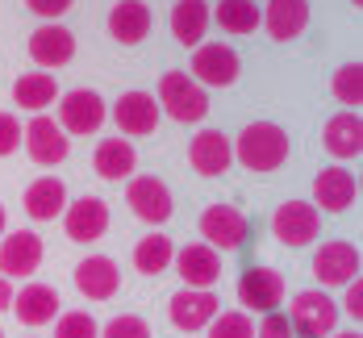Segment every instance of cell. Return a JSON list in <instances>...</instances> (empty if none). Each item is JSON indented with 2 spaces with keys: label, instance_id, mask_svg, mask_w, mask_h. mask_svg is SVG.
<instances>
[{
  "label": "cell",
  "instance_id": "6da1fadb",
  "mask_svg": "<svg viewBox=\"0 0 363 338\" xmlns=\"http://www.w3.org/2000/svg\"><path fill=\"white\" fill-rule=\"evenodd\" d=\"M230 147L247 171H276L289 159V134L276 121H251L238 138H230Z\"/></svg>",
  "mask_w": 363,
  "mask_h": 338
},
{
  "label": "cell",
  "instance_id": "7a4b0ae2",
  "mask_svg": "<svg viewBox=\"0 0 363 338\" xmlns=\"http://www.w3.org/2000/svg\"><path fill=\"white\" fill-rule=\"evenodd\" d=\"M159 113H167L180 125H196L209 117V92L192 79L188 72H163L159 75V92H155Z\"/></svg>",
  "mask_w": 363,
  "mask_h": 338
},
{
  "label": "cell",
  "instance_id": "3957f363",
  "mask_svg": "<svg viewBox=\"0 0 363 338\" xmlns=\"http://www.w3.org/2000/svg\"><path fill=\"white\" fill-rule=\"evenodd\" d=\"M284 317H289V326H292L296 338H330L338 330V305H334L322 288L296 293Z\"/></svg>",
  "mask_w": 363,
  "mask_h": 338
},
{
  "label": "cell",
  "instance_id": "277c9868",
  "mask_svg": "<svg viewBox=\"0 0 363 338\" xmlns=\"http://www.w3.org/2000/svg\"><path fill=\"white\" fill-rule=\"evenodd\" d=\"M105 117H109V109H105V101H101L96 88H72V92L59 96V130L67 138L96 134L105 125Z\"/></svg>",
  "mask_w": 363,
  "mask_h": 338
},
{
  "label": "cell",
  "instance_id": "5b68a950",
  "mask_svg": "<svg viewBox=\"0 0 363 338\" xmlns=\"http://www.w3.org/2000/svg\"><path fill=\"white\" fill-rule=\"evenodd\" d=\"M242 75V59L234 46L225 42H201L192 50V79L209 92V88H234Z\"/></svg>",
  "mask_w": 363,
  "mask_h": 338
},
{
  "label": "cell",
  "instance_id": "8992f818",
  "mask_svg": "<svg viewBox=\"0 0 363 338\" xmlns=\"http://www.w3.org/2000/svg\"><path fill=\"white\" fill-rule=\"evenodd\" d=\"M201 238H205V247H213L218 255H225V251H238L251 238V222L234 205H209L201 213Z\"/></svg>",
  "mask_w": 363,
  "mask_h": 338
},
{
  "label": "cell",
  "instance_id": "52a82bcc",
  "mask_svg": "<svg viewBox=\"0 0 363 338\" xmlns=\"http://www.w3.org/2000/svg\"><path fill=\"white\" fill-rule=\"evenodd\" d=\"M359 267H363L359 247L347 242V238L322 242L318 255H313V276H318V284H326V288H347L351 280H359Z\"/></svg>",
  "mask_w": 363,
  "mask_h": 338
},
{
  "label": "cell",
  "instance_id": "ba28073f",
  "mask_svg": "<svg viewBox=\"0 0 363 338\" xmlns=\"http://www.w3.org/2000/svg\"><path fill=\"white\" fill-rule=\"evenodd\" d=\"M289 297V284L276 267H247L238 276V300L242 309H255V313H276Z\"/></svg>",
  "mask_w": 363,
  "mask_h": 338
},
{
  "label": "cell",
  "instance_id": "9c48e42d",
  "mask_svg": "<svg viewBox=\"0 0 363 338\" xmlns=\"http://www.w3.org/2000/svg\"><path fill=\"white\" fill-rule=\"evenodd\" d=\"M218 313H221V300L213 288H180L176 297L167 300V317H172V326L184 330V334L205 330Z\"/></svg>",
  "mask_w": 363,
  "mask_h": 338
},
{
  "label": "cell",
  "instance_id": "30bf717a",
  "mask_svg": "<svg viewBox=\"0 0 363 338\" xmlns=\"http://www.w3.org/2000/svg\"><path fill=\"white\" fill-rule=\"evenodd\" d=\"M125 205L134 209V218L146 225H163L172 218V188L159 176H130L125 180Z\"/></svg>",
  "mask_w": 363,
  "mask_h": 338
},
{
  "label": "cell",
  "instance_id": "8fae6325",
  "mask_svg": "<svg viewBox=\"0 0 363 338\" xmlns=\"http://www.w3.org/2000/svg\"><path fill=\"white\" fill-rule=\"evenodd\" d=\"M318 230H322V213L309 201H284L272 213V234L284 247H309L318 238Z\"/></svg>",
  "mask_w": 363,
  "mask_h": 338
},
{
  "label": "cell",
  "instance_id": "7c38bea8",
  "mask_svg": "<svg viewBox=\"0 0 363 338\" xmlns=\"http://www.w3.org/2000/svg\"><path fill=\"white\" fill-rule=\"evenodd\" d=\"M21 138H26V150H30V159H34L38 167H55V163H63L72 154V138L46 113H34V121L21 130Z\"/></svg>",
  "mask_w": 363,
  "mask_h": 338
},
{
  "label": "cell",
  "instance_id": "4fadbf2b",
  "mask_svg": "<svg viewBox=\"0 0 363 338\" xmlns=\"http://www.w3.org/2000/svg\"><path fill=\"white\" fill-rule=\"evenodd\" d=\"M159 105H155V96L150 92H121L117 96V105H113V121H117V130H121V138H146V134H155L159 130Z\"/></svg>",
  "mask_w": 363,
  "mask_h": 338
},
{
  "label": "cell",
  "instance_id": "5bb4252c",
  "mask_svg": "<svg viewBox=\"0 0 363 338\" xmlns=\"http://www.w3.org/2000/svg\"><path fill=\"white\" fill-rule=\"evenodd\" d=\"M42 255H46V247H42V238H38L34 230H13V234H4V242H0V276L9 280V276H34L38 267H42Z\"/></svg>",
  "mask_w": 363,
  "mask_h": 338
},
{
  "label": "cell",
  "instance_id": "9a60e30c",
  "mask_svg": "<svg viewBox=\"0 0 363 338\" xmlns=\"http://www.w3.org/2000/svg\"><path fill=\"white\" fill-rule=\"evenodd\" d=\"M355 196H359V184H355V176L347 171V167H322L318 171V180H313V209L322 213H347L351 205H355Z\"/></svg>",
  "mask_w": 363,
  "mask_h": 338
},
{
  "label": "cell",
  "instance_id": "2e32d148",
  "mask_svg": "<svg viewBox=\"0 0 363 338\" xmlns=\"http://www.w3.org/2000/svg\"><path fill=\"white\" fill-rule=\"evenodd\" d=\"M30 59L38 63V72H50V67H63L75 59V34L59 21H46L30 34Z\"/></svg>",
  "mask_w": 363,
  "mask_h": 338
},
{
  "label": "cell",
  "instance_id": "e0dca14e",
  "mask_svg": "<svg viewBox=\"0 0 363 338\" xmlns=\"http://www.w3.org/2000/svg\"><path fill=\"white\" fill-rule=\"evenodd\" d=\"M63 230L72 242H96L109 230V205L101 196H79L63 209Z\"/></svg>",
  "mask_w": 363,
  "mask_h": 338
},
{
  "label": "cell",
  "instance_id": "ac0fdd59",
  "mask_svg": "<svg viewBox=\"0 0 363 338\" xmlns=\"http://www.w3.org/2000/svg\"><path fill=\"white\" fill-rule=\"evenodd\" d=\"M230 163H234V147H230V138L221 134V130H201L192 142H188V167L196 171V176H225L230 171Z\"/></svg>",
  "mask_w": 363,
  "mask_h": 338
},
{
  "label": "cell",
  "instance_id": "d6986e66",
  "mask_svg": "<svg viewBox=\"0 0 363 338\" xmlns=\"http://www.w3.org/2000/svg\"><path fill=\"white\" fill-rule=\"evenodd\" d=\"M259 26L276 42H292L309 30V0H267L259 9Z\"/></svg>",
  "mask_w": 363,
  "mask_h": 338
},
{
  "label": "cell",
  "instance_id": "ffe728a7",
  "mask_svg": "<svg viewBox=\"0 0 363 338\" xmlns=\"http://www.w3.org/2000/svg\"><path fill=\"white\" fill-rule=\"evenodd\" d=\"M75 288L88 300H109L121 288V267L109 255H88L75 263Z\"/></svg>",
  "mask_w": 363,
  "mask_h": 338
},
{
  "label": "cell",
  "instance_id": "44dd1931",
  "mask_svg": "<svg viewBox=\"0 0 363 338\" xmlns=\"http://www.w3.org/2000/svg\"><path fill=\"white\" fill-rule=\"evenodd\" d=\"M172 263L184 276V288H213L221 280V255L205 242H188L184 251H176Z\"/></svg>",
  "mask_w": 363,
  "mask_h": 338
},
{
  "label": "cell",
  "instance_id": "7402d4cb",
  "mask_svg": "<svg viewBox=\"0 0 363 338\" xmlns=\"http://www.w3.org/2000/svg\"><path fill=\"white\" fill-rule=\"evenodd\" d=\"M13 313H17V322L21 326H46V322H55V313H59V293L50 288V284H42V280H30V284H21V293H13V305H9Z\"/></svg>",
  "mask_w": 363,
  "mask_h": 338
},
{
  "label": "cell",
  "instance_id": "603a6c76",
  "mask_svg": "<svg viewBox=\"0 0 363 338\" xmlns=\"http://www.w3.org/2000/svg\"><path fill=\"white\" fill-rule=\"evenodd\" d=\"M322 147L342 163V159H359L363 154V121H359V113H351V109H342V113H334L326 121V130H322Z\"/></svg>",
  "mask_w": 363,
  "mask_h": 338
},
{
  "label": "cell",
  "instance_id": "cb8c5ba5",
  "mask_svg": "<svg viewBox=\"0 0 363 338\" xmlns=\"http://www.w3.org/2000/svg\"><path fill=\"white\" fill-rule=\"evenodd\" d=\"M150 26H155V17H150L146 0H117L109 9V34L121 46H138L150 34Z\"/></svg>",
  "mask_w": 363,
  "mask_h": 338
},
{
  "label": "cell",
  "instance_id": "d4e9b609",
  "mask_svg": "<svg viewBox=\"0 0 363 338\" xmlns=\"http://www.w3.org/2000/svg\"><path fill=\"white\" fill-rule=\"evenodd\" d=\"M209 21H213V4L209 0H176L172 9V38L184 46H201L209 34Z\"/></svg>",
  "mask_w": 363,
  "mask_h": 338
},
{
  "label": "cell",
  "instance_id": "484cf974",
  "mask_svg": "<svg viewBox=\"0 0 363 338\" xmlns=\"http://www.w3.org/2000/svg\"><path fill=\"white\" fill-rule=\"evenodd\" d=\"M134 167H138V150H134V142H125L121 134L96 142V150H92V171L101 180H130Z\"/></svg>",
  "mask_w": 363,
  "mask_h": 338
},
{
  "label": "cell",
  "instance_id": "4316f807",
  "mask_svg": "<svg viewBox=\"0 0 363 338\" xmlns=\"http://www.w3.org/2000/svg\"><path fill=\"white\" fill-rule=\"evenodd\" d=\"M63 209H67V188L59 176H42L26 188V213L34 222H55V218H63Z\"/></svg>",
  "mask_w": 363,
  "mask_h": 338
},
{
  "label": "cell",
  "instance_id": "83f0119b",
  "mask_svg": "<svg viewBox=\"0 0 363 338\" xmlns=\"http://www.w3.org/2000/svg\"><path fill=\"white\" fill-rule=\"evenodd\" d=\"M13 101H17V109L42 113L59 101V84H55V75H46V72H26L13 79Z\"/></svg>",
  "mask_w": 363,
  "mask_h": 338
},
{
  "label": "cell",
  "instance_id": "f1b7e54d",
  "mask_svg": "<svg viewBox=\"0 0 363 338\" xmlns=\"http://www.w3.org/2000/svg\"><path fill=\"white\" fill-rule=\"evenodd\" d=\"M172 259H176V242H172L167 234H159V230L134 242V267H138L143 276H163V271L172 267Z\"/></svg>",
  "mask_w": 363,
  "mask_h": 338
},
{
  "label": "cell",
  "instance_id": "f546056e",
  "mask_svg": "<svg viewBox=\"0 0 363 338\" xmlns=\"http://www.w3.org/2000/svg\"><path fill=\"white\" fill-rule=\"evenodd\" d=\"M213 21L225 34H255L259 30V4L255 0H221V4H213Z\"/></svg>",
  "mask_w": 363,
  "mask_h": 338
},
{
  "label": "cell",
  "instance_id": "4dcf8cb0",
  "mask_svg": "<svg viewBox=\"0 0 363 338\" xmlns=\"http://www.w3.org/2000/svg\"><path fill=\"white\" fill-rule=\"evenodd\" d=\"M330 92H334V101L338 105H347L351 113H359L363 105V67L359 63H342L334 79H330Z\"/></svg>",
  "mask_w": 363,
  "mask_h": 338
},
{
  "label": "cell",
  "instance_id": "1f68e13d",
  "mask_svg": "<svg viewBox=\"0 0 363 338\" xmlns=\"http://www.w3.org/2000/svg\"><path fill=\"white\" fill-rule=\"evenodd\" d=\"M205 338H255V322L242 309H230V313H218L205 326Z\"/></svg>",
  "mask_w": 363,
  "mask_h": 338
},
{
  "label": "cell",
  "instance_id": "d6a6232c",
  "mask_svg": "<svg viewBox=\"0 0 363 338\" xmlns=\"http://www.w3.org/2000/svg\"><path fill=\"white\" fill-rule=\"evenodd\" d=\"M96 334H101V326H96V317L84 313V309L59 313V322H55V338H96Z\"/></svg>",
  "mask_w": 363,
  "mask_h": 338
},
{
  "label": "cell",
  "instance_id": "836d02e7",
  "mask_svg": "<svg viewBox=\"0 0 363 338\" xmlns=\"http://www.w3.org/2000/svg\"><path fill=\"white\" fill-rule=\"evenodd\" d=\"M96 338H150V326H146V317H138V313H121Z\"/></svg>",
  "mask_w": 363,
  "mask_h": 338
},
{
  "label": "cell",
  "instance_id": "e575fe53",
  "mask_svg": "<svg viewBox=\"0 0 363 338\" xmlns=\"http://www.w3.org/2000/svg\"><path fill=\"white\" fill-rule=\"evenodd\" d=\"M255 338H296L289 326V317L276 309V313H263V322L255 326Z\"/></svg>",
  "mask_w": 363,
  "mask_h": 338
},
{
  "label": "cell",
  "instance_id": "d590c367",
  "mask_svg": "<svg viewBox=\"0 0 363 338\" xmlns=\"http://www.w3.org/2000/svg\"><path fill=\"white\" fill-rule=\"evenodd\" d=\"M21 147V121L13 113H0V159Z\"/></svg>",
  "mask_w": 363,
  "mask_h": 338
},
{
  "label": "cell",
  "instance_id": "8d00e7d4",
  "mask_svg": "<svg viewBox=\"0 0 363 338\" xmlns=\"http://www.w3.org/2000/svg\"><path fill=\"white\" fill-rule=\"evenodd\" d=\"M30 4V13H38V17H46V21H59L63 13H72L75 0H26Z\"/></svg>",
  "mask_w": 363,
  "mask_h": 338
},
{
  "label": "cell",
  "instance_id": "74e56055",
  "mask_svg": "<svg viewBox=\"0 0 363 338\" xmlns=\"http://www.w3.org/2000/svg\"><path fill=\"white\" fill-rule=\"evenodd\" d=\"M338 313H347V317H363V280H351L347 284V293H342V309Z\"/></svg>",
  "mask_w": 363,
  "mask_h": 338
},
{
  "label": "cell",
  "instance_id": "f35d334b",
  "mask_svg": "<svg viewBox=\"0 0 363 338\" xmlns=\"http://www.w3.org/2000/svg\"><path fill=\"white\" fill-rule=\"evenodd\" d=\"M9 305H13V284L0 276V309H9Z\"/></svg>",
  "mask_w": 363,
  "mask_h": 338
},
{
  "label": "cell",
  "instance_id": "ab89813d",
  "mask_svg": "<svg viewBox=\"0 0 363 338\" xmlns=\"http://www.w3.org/2000/svg\"><path fill=\"white\" fill-rule=\"evenodd\" d=\"M330 338H363L359 330H342V334H330Z\"/></svg>",
  "mask_w": 363,
  "mask_h": 338
},
{
  "label": "cell",
  "instance_id": "60d3db41",
  "mask_svg": "<svg viewBox=\"0 0 363 338\" xmlns=\"http://www.w3.org/2000/svg\"><path fill=\"white\" fill-rule=\"evenodd\" d=\"M0 238H4V205H0Z\"/></svg>",
  "mask_w": 363,
  "mask_h": 338
},
{
  "label": "cell",
  "instance_id": "b9f144b4",
  "mask_svg": "<svg viewBox=\"0 0 363 338\" xmlns=\"http://www.w3.org/2000/svg\"><path fill=\"white\" fill-rule=\"evenodd\" d=\"M355 9H363V0H355Z\"/></svg>",
  "mask_w": 363,
  "mask_h": 338
},
{
  "label": "cell",
  "instance_id": "7bdbcfd3",
  "mask_svg": "<svg viewBox=\"0 0 363 338\" xmlns=\"http://www.w3.org/2000/svg\"><path fill=\"white\" fill-rule=\"evenodd\" d=\"M0 338H4V330H0Z\"/></svg>",
  "mask_w": 363,
  "mask_h": 338
}]
</instances>
